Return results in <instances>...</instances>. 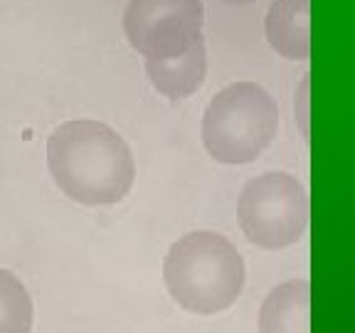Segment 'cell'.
<instances>
[{
	"label": "cell",
	"mask_w": 355,
	"mask_h": 333,
	"mask_svg": "<svg viewBox=\"0 0 355 333\" xmlns=\"http://www.w3.org/2000/svg\"><path fill=\"white\" fill-rule=\"evenodd\" d=\"M244 237L264 250H282L301 239L309 225V195L294 176L264 173L244 185L237 200Z\"/></svg>",
	"instance_id": "4"
},
{
	"label": "cell",
	"mask_w": 355,
	"mask_h": 333,
	"mask_svg": "<svg viewBox=\"0 0 355 333\" xmlns=\"http://www.w3.org/2000/svg\"><path fill=\"white\" fill-rule=\"evenodd\" d=\"M311 0H274L266 12V40L286 60H309Z\"/></svg>",
	"instance_id": "8"
},
{
	"label": "cell",
	"mask_w": 355,
	"mask_h": 333,
	"mask_svg": "<svg viewBox=\"0 0 355 333\" xmlns=\"http://www.w3.org/2000/svg\"><path fill=\"white\" fill-rule=\"evenodd\" d=\"M279 128V106L264 87L234 82L217 92L202 117V144L217 163L257 161Z\"/></svg>",
	"instance_id": "3"
},
{
	"label": "cell",
	"mask_w": 355,
	"mask_h": 333,
	"mask_svg": "<svg viewBox=\"0 0 355 333\" xmlns=\"http://www.w3.org/2000/svg\"><path fill=\"white\" fill-rule=\"evenodd\" d=\"M225 3H237V6H244V3H254V0H225Z\"/></svg>",
	"instance_id": "10"
},
{
	"label": "cell",
	"mask_w": 355,
	"mask_h": 333,
	"mask_svg": "<svg viewBox=\"0 0 355 333\" xmlns=\"http://www.w3.org/2000/svg\"><path fill=\"white\" fill-rule=\"evenodd\" d=\"M47 166L60 190L82 205H114L136 178L131 148L111 126L92 119L67 121L47 141Z\"/></svg>",
	"instance_id": "1"
},
{
	"label": "cell",
	"mask_w": 355,
	"mask_h": 333,
	"mask_svg": "<svg viewBox=\"0 0 355 333\" xmlns=\"http://www.w3.org/2000/svg\"><path fill=\"white\" fill-rule=\"evenodd\" d=\"M205 8L200 0H128L123 33L146 60L173 57L202 40Z\"/></svg>",
	"instance_id": "5"
},
{
	"label": "cell",
	"mask_w": 355,
	"mask_h": 333,
	"mask_svg": "<svg viewBox=\"0 0 355 333\" xmlns=\"http://www.w3.org/2000/svg\"><path fill=\"white\" fill-rule=\"evenodd\" d=\"M259 333H311L309 279H291L269 291L259 311Z\"/></svg>",
	"instance_id": "7"
},
{
	"label": "cell",
	"mask_w": 355,
	"mask_h": 333,
	"mask_svg": "<svg viewBox=\"0 0 355 333\" xmlns=\"http://www.w3.org/2000/svg\"><path fill=\"white\" fill-rule=\"evenodd\" d=\"M163 279L171 296L190 314L212 316L230 309L244 289V259L227 237L190 232L166 255Z\"/></svg>",
	"instance_id": "2"
},
{
	"label": "cell",
	"mask_w": 355,
	"mask_h": 333,
	"mask_svg": "<svg viewBox=\"0 0 355 333\" xmlns=\"http://www.w3.org/2000/svg\"><path fill=\"white\" fill-rule=\"evenodd\" d=\"M33 299L15 274L0 269V333H30Z\"/></svg>",
	"instance_id": "9"
},
{
	"label": "cell",
	"mask_w": 355,
	"mask_h": 333,
	"mask_svg": "<svg viewBox=\"0 0 355 333\" xmlns=\"http://www.w3.org/2000/svg\"><path fill=\"white\" fill-rule=\"evenodd\" d=\"M207 72L205 40H198L180 55L161 57V60H146V74H148L153 89H158L168 99H185L195 94Z\"/></svg>",
	"instance_id": "6"
}]
</instances>
